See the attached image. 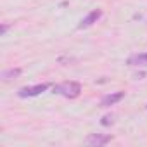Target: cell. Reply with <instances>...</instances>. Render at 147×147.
Wrapping results in <instances>:
<instances>
[{
	"instance_id": "obj_1",
	"label": "cell",
	"mask_w": 147,
	"mask_h": 147,
	"mask_svg": "<svg viewBox=\"0 0 147 147\" xmlns=\"http://www.w3.org/2000/svg\"><path fill=\"white\" fill-rule=\"evenodd\" d=\"M54 94L62 95L66 99H76L82 94V85L78 82H62L54 87Z\"/></svg>"
},
{
	"instance_id": "obj_2",
	"label": "cell",
	"mask_w": 147,
	"mask_h": 147,
	"mask_svg": "<svg viewBox=\"0 0 147 147\" xmlns=\"http://www.w3.org/2000/svg\"><path fill=\"white\" fill-rule=\"evenodd\" d=\"M49 87H50L49 83H38V85H33V87H23V88H19L18 95H19L21 99H26V97H36V95L43 94Z\"/></svg>"
},
{
	"instance_id": "obj_3",
	"label": "cell",
	"mask_w": 147,
	"mask_h": 147,
	"mask_svg": "<svg viewBox=\"0 0 147 147\" xmlns=\"http://www.w3.org/2000/svg\"><path fill=\"white\" fill-rule=\"evenodd\" d=\"M102 18V11L100 9H95V11H92V12H88L82 21H80V24H78V30H85V28H90L92 24H95L99 19Z\"/></svg>"
},
{
	"instance_id": "obj_4",
	"label": "cell",
	"mask_w": 147,
	"mask_h": 147,
	"mask_svg": "<svg viewBox=\"0 0 147 147\" xmlns=\"http://www.w3.org/2000/svg\"><path fill=\"white\" fill-rule=\"evenodd\" d=\"M113 140L111 135H102V133H92L87 137V144L88 145H95V147H100V145H106Z\"/></svg>"
},
{
	"instance_id": "obj_5",
	"label": "cell",
	"mask_w": 147,
	"mask_h": 147,
	"mask_svg": "<svg viewBox=\"0 0 147 147\" xmlns=\"http://www.w3.org/2000/svg\"><path fill=\"white\" fill-rule=\"evenodd\" d=\"M125 97V92H114V94H107L100 99V107H111L114 104H118L121 99Z\"/></svg>"
},
{
	"instance_id": "obj_6",
	"label": "cell",
	"mask_w": 147,
	"mask_h": 147,
	"mask_svg": "<svg viewBox=\"0 0 147 147\" xmlns=\"http://www.w3.org/2000/svg\"><path fill=\"white\" fill-rule=\"evenodd\" d=\"M128 66H147V52L144 54H135L131 57H128Z\"/></svg>"
},
{
	"instance_id": "obj_7",
	"label": "cell",
	"mask_w": 147,
	"mask_h": 147,
	"mask_svg": "<svg viewBox=\"0 0 147 147\" xmlns=\"http://www.w3.org/2000/svg\"><path fill=\"white\" fill-rule=\"evenodd\" d=\"M21 73H23L21 67H11V69H5V71L2 73V80H4V82H11V80L18 78Z\"/></svg>"
},
{
	"instance_id": "obj_8",
	"label": "cell",
	"mask_w": 147,
	"mask_h": 147,
	"mask_svg": "<svg viewBox=\"0 0 147 147\" xmlns=\"http://www.w3.org/2000/svg\"><path fill=\"white\" fill-rule=\"evenodd\" d=\"M113 123H114V116H113V114H106V116L102 118V121H100L102 126H109V125H113Z\"/></svg>"
},
{
	"instance_id": "obj_9",
	"label": "cell",
	"mask_w": 147,
	"mask_h": 147,
	"mask_svg": "<svg viewBox=\"0 0 147 147\" xmlns=\"http://www.w3.org/2000/svg\"><path fill=\"white\" fill-rule=\"evenodd\" d=\"M7 30H9V24H7V23H4V24H2V28H0V35H5V33H7Z\"/></svg>"
},
{
	"instance_id": "obj_10",
	"label": "cell",
	"mask_w": 147,
	"mask_h": 147,
	"mask_svg": "<svg viewBox=\"0 0 147 147\" xmlns=\"http://www.w3.org/2000/svg\"><path fill=\"white\" fill-rule=\"evenodd\" d=\"M145 107H147V106H145Z\"/></svg>"
}]
</instances>
